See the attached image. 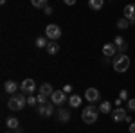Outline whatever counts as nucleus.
I'll use <instances>...</instances> for the list:
<instances>
[{"mask_svg":"<svg viewBox=\"0 0 135 133\" xmlns=\"http://www.w3.org/2000/svg\"><path fill=\"white\" fill-rule=\"evenodd\" d=\"M47 45H49V41H47V36H45V38H43V36L36 38V47H38V49H47Z\"/></svg>","mask_w":135,"mask_h":133,"instance_id":"412c9836","label":"nucleus"},{"mask_svg":"<svg viewBox=\"0 0 135 133\" xmlns=\"http://www.w3.org/2000/svg\"><path fill=\"white\" fill-rule=\"evenodd\" d=\"M67 93L63 92V90H54V93L51 95V101L54 102V104H58V106H61V104H65L67 102Z\"/></svg>","mask_w":135,"mask_h":133,"instance_id":"423d86ee","label":"nucleus"},{"mask_svg":"<svg viewBox=\"0 0 135 133\" xmlns=\"http://www.w3.org/2000/svg\"><path fill=\"white\" fill-rule=\"evenodd\" d=\"M20 90L23 92V95H25V93H27V95L34 93V92H36V81H34V79H31V77L23 79V81L20 83Z\"/></svg>","mask_w":135,"mask_h":133,"instance_id":"39448f33","label":"nucleus"},{"mask_svg":"<svg viewBox=\"0 0 135 133\" xmlns=\"http://www.w3.org/2000/svg\"><path fill=\"white\" fill-rule=\"evenodd\" d=\"M63 92L70 93V92H72V85H65V86H63Z\"/></svg>","mask_w":135,"mask_h":133,"instance_id":"cd10ccee","label":"nucleus"},{"mask_svg":"<svg viewBox=\"0 0 135 133\" xmlns=\"http://www.w3.org/2000/svg\"><path fill=\"white\" fill-rule=\"evenodd\" d=\"M18 88H20V85H18L16 81H13V79H9V81H6V83H4V90H6L7 93H11V95L16 92Z\"/></svg>","mask_w":135,"mask_h":133,"instance_id":"ddd939ff","label":"nucleus"},{"mask_svg":"<svg viewBox=\"0 0 135 133\" xmlns=\"http://www.w3.org/2000/svg\"><path fill=\"white\" fill-rule=\"evenodd\" d=\"M128 25H130V22L126 20V18H121V20H117V27H119V29H126Z\"/></svg>","mask_w":135,"mask_h":133,"instance_id":"5701e85b","label":"nucleus"},{"mask_svg":"<svg viewBox=\"0 0 135 133\" xmlns=\"http://www.w3.org/2000/svg\"><path fill=\"white\" fill-rule=\"evenodd\" d=\"M128 68H130V58L126 54H123V52H119L114 58V70L115 72H126Z\"/></svg>","mask_w":135,"mask_h":133,"instance_id":"f03ea898","label":"nucleus"},{"mask_svg":"<svg viewBox=\"0 0 135 133\" xmlns=\"http://www.w3.org/2000/svg\"><path fill=\"white\" fill-rule=\"evenodd\" d=\"M126 110L124 108H115V110H112V121L114 122H124L126 121Z\"/></svg>","mask_w":135,"mask_h":133,"instance_id":"6e6552de","label":"nucleus"},{"mask_svg":"<svg viewBox=\"0 0 135 133\" xmlns=\"http://www.w3.org/2000/svg\"><path fill=\"white\" fill-rule=\"evenodd\" d=\"M97 117H99V108H95L94 104H88L86 108H83V112H81V119H83L85 124L97 122Z\"/></svg>","mask_w":135,"mask_h":133,"instance_id":"f257e3e1","label":"nucleus"},{"mask_svg":"<svg viewBox=\"0 0 135 133\" xmlns=\"http://www.w3.org/2000/svg\"><path fill=\"white\" fill-rule=\"evenodd\" d=\"M99 112L101 113H112V102L110 101H103L99 104Z\"/></svg>","mask_w":135,"mask_h":133,"instance_id":"a211bd4d","label":"nucleus"},{"mask_svg":"<svg viewBox=\"0 0 135 133\" xmlns=\"http://www.w3.org/2000/svg\"><path fill=\"white\" fill-rule=\"evenodd\" d=\"M124 18L130 23H135V4H128L124 7Z\"/></svg>","mask_w":135,"mask_h":133,"instance_id":"9d476101","label":"nucleus"},{"mask_svg":"<svg viewBox=\"0 0 135 133\" xmlns=\"http://www.w3.org/2000/svg\"><path fill=\"white\" fill-rule=\"evenodd\" d=\"M103 4H104V0H88V7L94 11L103 9Z\"/></svg>","mask_w":135,"mask_h":133,"instance_id":"dca6fc26","label":"nucleus"},{"mask_svg":"<svg viewBox=\"0 0 135 133\" xmlns=\"http://www.w3.org/2000/svg\"><path fill=\"white\" fill-rule=\"evenodd\" d=\"M6 2H7V0H0V4H2V6H4V4H6Z\"/></svg>","mask_w":135,"mask_h":133,"instance_id":"473e14b6","label":"nucleus"},{"mask_svg":"<svg viewBox=\"0 0 135 133\" xmlns=\"http://www.w3.org/2000/svg\"><path fill=\"white\" fill-rule=\"evenodd\" d=\"M69 106L70 108H79L81 106V95H69Z\"/></svg>","mask_w":135,"mask_h":133,"instance_id":"4468645a","label":"nucleus"},{"mask_svg":"<svg viewBox=\"0 0 135 133\" xmlns=\"http://www.w3.org/2000/svg\"><path fill=\"white\" fill-rule=\"evenodd\" d=\"M6 126L11 128V130H18L20 122H18V119H16V117H9V119H7V122H6Z\"/></svg>","mask_w":135,"mask_h":133,"instance_id":"aec40b11","label":"nucleus"},{"mask_svg":"<svg viewBox=\"0 0 135 133\" xmlns=\"http://www.w3.org/2000/svg\"><path fill=\"white\" fill-rule=\"evenodd\" d=\"M85 99L88 102H95L101 99V93H99V90L97 88H88L86 92H85Z\"/></svg>","mask_w":135,"mask_h":133,"instance_id":"1a4fd4ad","label":"nucleus"},{"mask_svg":"<svg viewBox=\"0 0 135 133\" xmlns=\"http://www.w3.org/2000/svg\"><path fill=\"white\" fill-rule=\"evenodd\" d=\"M31 4L34 7H38V9H43L47 6V0H31Z\"/></svg>","mask_w":135,"mask_h":133,"instance_id":"4be33fe9","label":"nucleus"},{"mask_svg":"<svg viewBox=\"0 0 135 133\" xmlns=\"http://www.w3.org/2000/svg\"><path fill=\"white\" fill-rule=\"evenodd\" d=\"M27 104H29V106H36V104H38V97L29 95V97H27Z\"/></svg>","mask_w":135,"mask_h":133,"instance_id":"b1692460","label":"nucleus"},{"mask_svg":"<svg viewBox=\"0 0 135 133\" xmlns=\"http://www.w3.org/2000/svg\"><path fill=\"white\" fill-rule=\"evenodd\" d=\"M45 36L51 41H56L58 38H61V27L56 25V23H49V25L45 27Z\"/></svg>","mask_w":135,"mask_h":133,"instance_id":"20e7f679","label":"nucleus"},{"mask_svg":"<svg viewBox=\"0 0 135 133\" xmlns=\"http://www.w3.org/2000/svg\"><path fill=\"white\" fill-rule=\"evenodd\" d=\"M38 113H40L42 117H51V115H54V102L40 104V106H38Z\"/></svg>","mask_w":135,"mask_h":133,"instance_id":"0eeeda50","label":"nucleus"},{"mask_svg":"<svg viewBox=\"0 0 135 133\" xmlns=\"http://www.w3.org/2000/svg\"><path fill=\"white\" fill-rule=\"evenodd\" d=\"M40 93H43V95H49V97H51L52 93H54V88H52L49 83H43L42 86H40Z\"/></svg>","mask_w":135,"mask_h":133,"instance_id":"f3484780","label":"nucleus"},{"mask_svg":"<svg viewBox=\"0 0 135 133\" xmlns=\"http://www.w3.org/2000/svg\"><path fill=\"white\" fill-rule=\"evenodd\" d=\"M36 97H38V102H40V104H45L49 95H43V93H40V95H36Z\"/></svg>","mask_w":135,"mask_h":133,"instance_id":"393cba45","label":"nucleus"},{"mask_svg":"<svg viewBox=\"0 0 135 133\" xmlns=\"http://www.w3.org/2000/svg\"><path fill=\"white\" fill-rule=\"evenodd\" d=\"M47 52H49V54H58V52H60V45H58L56 41H49V45H47Z\"/></svg>","mask_w":135,"mask_h":133,"instance_id":"6ab92c4d","label":"nucleus"},{"mask_svg":"<svg viewBox=\"0 0 135 133\" xmlns=\"http://www.w3.org/2000/svg\"><path fill=\"white\" fill-rule=\"evenodd\" d=\"M25 102H27V99H25L23 95H20V93H13L11 99L7 101V106H9V110H13V112H20V110H23Z\"/></svg>","mask_w":135,"mask_h":133,"instance_id":"7ed1b4c3","label":"nucleus"},{"mask_svg":"<svg viewBox=\"0 0 135 133\" xmlns=\"http://www.w3.org/2000/svg\"><path fill=\"white\" fill-rule=\"evenodd\" d=\"M119 97H121L123 101H126V99H128V92H126V90H121V92H119Z\"/></svg>","mask_w":135,"mask_h":133,"instance_id":"bb28decb","label":"nucleus"},{"mask_svg":"<svg viewBox=\"0 0 135 133\" xmlns=\"http://www.w3.org/2000/svg\"><path fill=\"white\" fill-rule=\"evenodd\" d=\"M43 9H45V14H52V7H49V6H45Z\"/></svg>","mask_w":135,"mask_h":133,"instance_id":"c85d7f7f","label":"nucleus"},{"mask_svg":"<svg viewBox=\"0 0 135 133\" xmlns=\"http://www.w3.org/2000/svg\"><path fill=\"white\" fill-rule=\"evenodd\" d=\"M128 110L135 112V99H128Z\"/></svg>","mask_w":135,"mask_h":133,"instance_id":"a878e982","label":"nucleus"},{"mask_svg":"<svg viewBox=\"0 0 135 133\" xmlns=\"http://www.w3.org/2000/svg\"><path fill=\"white\" fill-rule=\"evenodd\" d=\"M58 119H60L61 122H69V121H70V112H69L67 108L58 110Z\"/></svg>","mask_w":135,"mask_h":133,"instance_id":"2eb2a0df","label":"nucleus"},{"mask_svg":"<svg viewBox=\"0 0 135 133\" xmlns=\"http://www.w3.org/2000/svg\"><path fill=\"white\" fill-rule=\"evenodd\" d=\"M63 2H65V4H67V6H74V4H76V2H78V0H63Z\"/></svg>","mask_w":135,"mask_h":133,"instance_id":"c756f323","label":"nucleus"},{"mask_svg":"<svg viewBox=\"0 0 135 133\" xmlns=\"http://www.w3.org/2000/svg\"><path fill=\"white\" fill-rule=\"evenodd\" d=\"M117 47H115V43H106L103 47V54L106 56V58H115L117 56Z\"/></svg>","mask_w":135,"mask_h":133,"instance_id":"9b49d317","label":"nucleus"},{"mask_svg":"<svg viewBox=\"0 0 135 133\" xmlns=\"http://www.w3.org/2000/svg\"><path fill=\"white\" fill-rule=\"evenodd\" d=\"M130 133H135V122L130 124Z\"/></svg>","mask_w":135,"mask_h":133,"instance_id":"2f4dec72","label":"nucleus"},{"mask_svg":"<svg viewBox=\"0 0 135 133\" xmlns=\"http://www.w3.org/2000/svg\"><path fill=\"white\" fill-rule=\"evenodd\" d=\"M121 102H123V99H121V97H117V99H115V106H117V108H121Z\"/></svg>","mask_w":135,"mask_h":133,"instance_id":"7c9ffc66","label":"nucleus"},{"mask_svg":"<svg viewBox=\"0 0 135 133\" xmlns=\"http://www.w3.org/2000/svg\"><path fill=\"white\" fill-rule=\"evenodd\" d=\"M114 43H115V47H117V51H119V52H123V54L126 52L128 43H126V40L123 38V36H115V38H114Z\"/></svg>","mask_w":135,"mask_h":133,"instance_id":"f8f14e48","label":"nucleus"}]
</instances>
